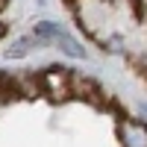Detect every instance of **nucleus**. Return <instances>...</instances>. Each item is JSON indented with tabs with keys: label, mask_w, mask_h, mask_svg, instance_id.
<instances>
[{
	"label": "nucleus",
	"mask_w": 147,
	"mask_h": 147,
	"mask_svg": "<svg viewBox=\"0 0 147 147\" xmlns=\"http://www.w3.org/2000/svg\"><path fill=\"white\" fill-rule=\"evenodd\" d=\"M6 6H9V0H0V12H3V9H6Z\"/></svg>",
	"instance_id": "nucleus-9"
},
{
	"label": "nucleus",
	"mask_w": 147,
	"mask_h": 147,
	"mask_svg": "<svg viewBox=\"0 0 147 147\" xmlns=\"http://www.w3.org/2000/svg\"><path fill=\"white\" fill-rule=\"evenodd\" d=\"M118 141L121 147H147V124L138 118L118 121Z\"/></svg>",
	"instance_id": "nucleus-3"
},
{
	"label": "nucleus",
	"mask_w": 147,
	"mask_h": 147,
	"mask_svg": "<svg viewBox=\"0 0 147 147\" xmlns=\"http://www.w3.org/2000/svg\"><path fill=\"white\" fill-rule=\"evenodd\" d=\"M32 38H35V44H41V41H53V44H59V50H62L65 56H71V59H85V47L74 38V35L62 27V24L38 21V24H35Z\"/></svg>",
	"instance_id": "nucleus-1"
},
{
	"label": "nucleus",
	"mask_w": 147,
	"mask_h": 147,
	"mask_svg": "<svg viewBox=\"0 0 147 147\" xmlns=\"http://www.w3.org/2000/svg\"><path fill=\"white\" fill-rule=\"evenodd\" d=\"M129 9H132V15H136L138 21L147 18V0H129Z\"/></svg>",
	"instance_id": "nucleus-6"
},
{
	"label": "nucleus",
	"mask_w": 147,
	"mask_h": 147,
	"mask_svg": "<svg viewBox=\"0 0 147 147\" xmlns=\"http://www.w3.org/2000/svg\"><path fill=\"white\" fill-rule=\"evenodd\" d=\"M71 77H74L71 68L50 65L47 71H41V94H50L53 100H65V97H71Z\"/></svg>",
	"instance_id": "nucleus-2"
},
{
	"label": "nucleus",
	"mask_w": 147,
	"mask_h": 147,
	"mask_svg": "<svg viewBox=\"0 0 147 147\" xmlns=\"http://www.w3.org/2000/svg\"><path fill=\"white\" fill-rule=\"evenodd\" d=\"M3 35H6V24L0 21V38H3Z\"/></svg>",
	"instance_id": "nucleus-7"
},
{
	"label": "nucleus",
	"mask_w": 147,
	"mask_h": 147,
	"mask_svg": "<svg viewBox=\"0 0 147 147\" xmlns=\"http://www.w3.org/2000/svg\"><path fill=\"white\" fill-rule=\"evenodd\" d=\"M71 94H77V97H82V100H88V103L100 106V109L109 103V97H106V91L100 88V82H94V80H88V77H80V74H74V77H71Z\"/></svg>",
	"instance_id": "nucleus-4"
},
{
	"label": "nucleus",
	"mask_w": 147,
	"mask_h": 147,
	"mask_svg": "<svg viewBox=\"0 0 147 147\" xmlns=\"http://www.w3.org/2000/svg\"><path fill=\"white\" fill-rule=\"evenodd\" d=\"M141 115L147 118V103H141ZM144 124H147V121H144Z\"/></svg>",
	"instance_id": "nucleus-8"
},
{
	"label": "nucleus",
	"mask_w": 147,
	"mask_h": 147,
	"mask_svg": "<svg viewBox=\"0 0 147 147\" xmlns=\"http://www.w3.org/2000/svg\"><path fill=\"white\" fill-rule=\"evenodd\" d=\"M32 44H35V38H32V35L15 38V41H12V44L6 47V50H3V56H6V59H24V56H27V53L32 50Z\"/></svg>",
	"instance_id": "nucleus-5"
}]
</instances>
